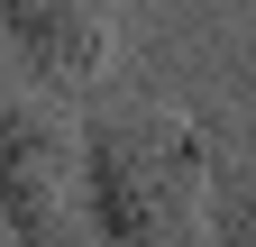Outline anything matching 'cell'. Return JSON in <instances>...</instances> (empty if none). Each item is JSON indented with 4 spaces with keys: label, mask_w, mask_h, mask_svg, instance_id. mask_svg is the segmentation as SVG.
Instances as JSON below:
<instances>
[{
    "label": "cell",
    "mask_w": 256,
    "mask_h": 247,
    "mask_svg": "<svg viewBox=\"0 0 256 247\" xmlns=\"http://www.w3.org/2000/svg\"><path fill=\"white\" fill-rule=\"evenodd\" d=\"M0 37L28 64V82L82 101L110 64V0H0Z\"/></svg>",
    "instance_id": "obj_3"
},
{
    "label": "cell",
    "mask_w": 256,
    "mask_h": 247,
    "mask_svg": "<svg viewBox=\"0 0 256 247\" xmlns=\"http://www.w3.org/2000/svg\"><path fill=\"white\" fill-rule=\"evenodd\" d=\"M82 183H92V238H128V247H183V238H220L210 229V146L183 110L128 101L82 119Z\"/></svg>",
    "instance_id": "obj_1"
},
{
    "label": "cell",
    "mask_w": 256,
    "mask_h": 247,
    "mask_svg": "<svg viewBox=\"0 0 256 247\" xmlns=\"http://www.w3.org/2000/svg\"><path fill=\"white\" fill-rule=\"evenodd\" d=\"M0 229L10 238H92V183H82V110L74 92L18 82L0 92Z\"/></svg>",
    "instance_id": "obj_2"
}]
</instances>
